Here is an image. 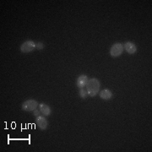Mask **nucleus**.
Returning <instances> with one entry per match:
<instances>
[{
    "instance_id": "obj_1",
    "label": "nucleus",
    "mask_w": 152,
    "mask_h": 152,
    "mask_svg": "<svg viewBox=\"0 0 152 152\" xmlns=\"http://www.w3.org/2000/svg\"><path fill=\"white\" fill-rule=\"evenodd\" d=\"M100 88H101V83L99 81V80L96 78H91V79H89V81L86 86V90L87 91L89 96L94 97L99 93Z\"/></svg>"
},
{
    "instance_id": "obj_2",
    "label": "nucleus",
    "mask_w": 152,
    "mask_h": 152,
    "mask_svg": "<svg viewBox=\"0 0 152 152\" xmlns=\"http://www.w3.org/2000/svg\"><path fill=\"white\" fill-rule=\"evenodd\" d=\"M38 107L37 101L35 99H29L22 103L21 109L25 112H33Z\"/></svg>"
},
{
    "instance_id": "obj_3",
    "label": "nucleus",
    "mask_w": 152,
    "mask_h": 152,
    "mask_svg": "<svg viewBox=\"0 0 152 152\" xmlns=\"http://www.w3.org/2000/svg\"><path fill=\"white\" fill-rule=\"evenodd\" d=\"M110 55L113 58H118L124 53V45L120 42L114 43L110 48Z\"/></svg>"
},
{
    "instance_id": "obj_4",
    "label": "nucleus",
    "mask_w": 152,
    "mask_h": 152,
    "mask_svg": "<svg viewBox=\"0 0 152 152\" xmlns=\"http://www.w3.org/2000/svg\"><path fill=\"white\" fill-rule=\"evenodd\" d=\"M20 49V52L23 53H31L36 49V42L32 40H27L21 44Z\"/></svg>"
},
{
    "instance_id": "obj_5",
    "label": "nucleus",
    "mask_w": 152,
    "mask_h": 152,
    "mask_svg": "<svg viewBox=\"0 0 152 152\" xmlns=\"http://www.w3.org/2000/svg\"><path fill=\"white\" fill-rule=\"evenodd\" d=\"M36 123L41 130H46L48 127V122L43 115H40L36 118Z\"/></svg>"
},
{
    "instance_id": "obj_6",
    "label": "nucleus",
    "mask_w": 152,
    "mask_h": 152,
    "mask_svg": "<svg viewBox=\"0 0 152 152\" xmlns=\"http://www.w3.org/2000/svg\"><path fill=\"white\" fill-rule=\"evenodd\" d=\"M124 45V50H125L129 54H134L137 52V46L132 42H126Z\"/></svg>"
},
{
    "instance_id": "obj_7",
    "label": "nucleus",
    "mask_w": 152,
    "mask_h": 152,
    "mask_svg": "<svg viewBox=\"0 0 152 152\" xmlns=\"http://www.w3.org/2000/svg\"><path fill=\"white\" fill-rule=\"evenodd\" d=\"M89 81V78L86 75H80L76 80V86L78 88L82 89L86 86L87 83Z\"/></svg>"
},
{
    "instance_id": "obj_8",
    "label": "nucleus",
    "mask_w": 152,
    "mask_h": 152,
    "mask_svg": "<svg viewBox=\"0 0 152 152\" xmlns=\"http://www.w3.org/2000/svg\"><path fill=\"white\" fill-rule=\"evenodd\" d=\"M38 107H39V110L41 111V113L42 114L44 117H49L52 113V108L48 105L45 103H40L38 105Z\"/></svg>"
},
{
    "instance_id": "obj_9",
    "label": "nucleus",
    "mask_w": 152,
    "mask_h": 152,
    "mask_svg": "<svg viewBox=\"0 0 152 152\" xmlns=\"http://www.w3.org/2000/svg\"><path fill=\"white\" fill-rule=\"evenodd\" d=\"M99 96H100V98H101V99L105 100V101H108V100H111V99L113 98V92H112L110 90H108V89H104V90L100 91Z\"/></svg>"
},
{
    "instance_id": "obj_10",
    "label": "nucleus",
    "mask_w": 152,
    "mask_h": 152,
    "mask_svg": "<svg viewBox=\"0 0 152 152\" xmlns=\"http://www.w3.org/2000/svg\"><path fill=\"white\" fill-rule=\"evenodd\" d=\"M79 95L80 96L82 99H86L89 96H88V93H87V91L86 89L82 88V89H80V91H79Z\"/></svg>"
},
{
    "instance_id": "obj_11",
    "label": "nucleus",
    "mask_w": 152,
    "mask_h": 152,
    "mask_svg": "<svg viewBox=\"0 0 152 152\" xmlns=\"http://www.w3.org/2000/svg\"><path fill=\"white\" fill-rule=\"evenodd\" d=\"M36 48L37 50H42L44 48V44L42 42H36Z\"/></svg>"
},
{
    "instance_id": "obj_12",
    "label": "nucleus",
    "mask_w": 152,
    "mask_h": 152,
    "mask_svg": "<svg viewBox=\"0 0 152 152\" xmlns=\"http://www.w3.org/2000/svg\"><path fill=\"white\" fill-rule=\"evenodd\" d=\"M33 114H34V116L37 118L38 116H40L41 115V111L40 110H37V109H36V110H34L33 111Z\"/></svg>"
}]
</instances>
